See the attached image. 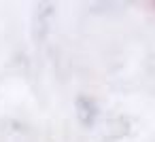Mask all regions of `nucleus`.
Wrapping results in <instances>:
<instances>
[{
	"label": "nucleus",
	"instance_id": "1",
	"mask_svg": "<svg viewBox=\"0 0 155 142\" xmlns=\"http://www.w3.org/2000/svg\"><path fill=\"white\" fill-rule=\"evenodd\" d=\"M74 110H77V119H79V123L83 125V127H91L94 125V121H96V117H98V106H96V102H94V98H89V95H77V100H74Z\"/></svg>",
	"mask_w": 155,
	"mask_h": 142
}]
</instances>
